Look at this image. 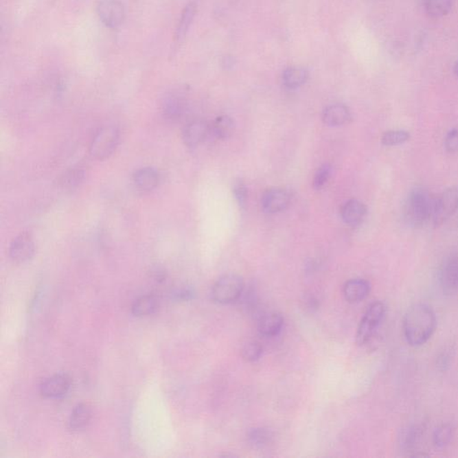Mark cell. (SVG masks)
I'll list each match as a JSON object with an SVG mask.
<instances>
[{
	"instance_id": "6da1fadb",
	"label": "cell",
	"mask_w": 458,
	"mask_h": 458,
	"mask_svg": "<svg viewBox=\"0 0 458 458\" xmlns=\"http://www.w3.org/2000/svg\"><path fill=\"white\" fill-rule=\"evenodd\" d=\"M436 325L435 313L431 307L424 304H413L404 314V338L413 347H420L429 341L435 332Z\"/></svg>"
},
{
	"instance_id": "7a4b0ae2",
	"label": "cell",
	"mask_w": 458,
	"mask_h": 458,
	"mask_svg": "<svg viewBox=\"0 0 458 458\" xmlns=\"http://www.w3.org/2000/svg\"><path fill=\"white\" fill-rule=\"evenodd\" d=\"M435 199L429 192L422 188H415L411 192L404 206V218L407 223L413 227H421L431 220Z\"/></svg>"
},
{
	"instance_id": "3957f363",
	"label": "cell",
	"mask_w": 458,
	"mask_h": 458,
	"mask_svg": "<svg viewBox=\"0 0 458 458\" xmlns=\"http://www.w3.org/2000/svg\"><path fill=\"white\" fill-rule=\"evenodd\" d=\"M244 290V282L238 275H225L215 283L211 291L216 303L227 304L238 300Z\"/></svg>"
},
{
	"instance_id": "277c9868",
	"label": "cell",
	"mask_w": 458,
	"mask_h": 458,
	"mask_svg": "<svg viewBox=\"0 0 458 458\" xmlns=\"http://www.w3.org/2000/svg\"><path fill=\"white\" fill-rule=\"evenodd\" d=\"M119 140V132L116 126H106L100 129L91 141L90 153L93 158L105 159L114 152Z\"/></svg>"
},
{
	"instance_id": "5b68a950",
	"label": "cell",
	"mask_w": 458,
	"mask_h": 458,
	"mask_svg": "<svg viewBox=\"0 0 458 458\" xmlns=\"http://www.w3.org/2000/svg\"><path fill=\"white\" fill-rule=\"evenodd\" d=\"M458 209V187L453 186L443 192L434 202L431 220L435 227L442 226L456 214Z\"/></svg>"
},
{
	"instance_id": "8992f818",
	"label": "cell",
	"mask_w": 458,
	"mask_h": 458,
	"mask_svg": "<svg viewBox=\"0 0 458 458\" xmlns=\"http://www.w3.org/2000/svg\"><path fill=\"white\" fill-rule=\"evenodd\" d=\"M385 304L381 302H374L368 307L358 327L356 334L357 344L363 345L370 341L372 335L380 326L385 316Z\"/></svg>"
},
{
	"instance_id": "52a82bcc",
	"label": "cell",
	"mask_w": 458,
	"mask_h": 458,
	"mask_svg": "<svg viewBox=\"0 0 458 458\" xmlns=\"http://www.w3.org/2000/svg\"><path fill=\"white\" fill-rule=\"evenodd\" d=\"M100 19L108 28L116 29L125 19V8L119 0H102L97 7Z\"/></svg>"
},
{
	"instance_id": "ba28073f",
	"label": "cell",
	"mask_w": 458,
	"mask_h": 458,
	"mask_svg": "<svg viewBox=\"0 0 458 458\" xmlns=\"http://www.w3.org/2000/svg\"><path fill=\"white\" fill-rule=\"evenodd\" d=\"M439 277L445 295H454L458 291V253L451 254L443 262Z\"/></svg>"
},
{
	"instance_id": "9c48e42d",
	"label": "cell",
	"mask_w": 458,
	"mask_h": 458,
	"mask_svg": "<svg viewBox=\"0 0 458 458\" xmlns=\"http://www.w3.org/2000/svg\"><path fill=\"white\" fill-rule=\"evenodd\" d=\"M71 379L69 375L58 374L43 380L40 386L41 394L46 398L57 400L65 397L69 392Z\"/></svg>"
},
{
	"instance_id": "30bf717a",
	"label": "cell",
	"mask_w": 458,
	"mask_h": 458,
	"mask_svg": "<svg viewBox=\"0 0 458 458\" xmlns=\"http://www.w3.org/2000/svg\"><path fill=\"white\" fill-rule=\"evenodd\" d=\"M35 245L34 239L28 232H23L14 239L10 245L11 259L16 262H25L34 255Z\"/></svg>"
},
{
	"instance_id": "8fae6325",
	"label": "cell",
	"mask_w": 458,
	"mask_h": 458,
	"mask_svg": "<svg viewBox=\"0 0 458 458\" xmlns=\"http://www.w3.org/2000/svg\"><path fill=\"white\" fill-rule=\"evenodd\" d=\"M290 203V195L282 188H273L262 196V205L266 211L276 214L284 211Z\"/></svg>"
},
{
	"instance_id": "7c38bea8",
	"label": "cell",
	"mask_w": 458,
	"mask_h": 458,
	"mask_svg": "<svg viewBox=\"0 0 458 458\" xmlns=\"http://www.w3.org/2000/svg\"><path fill=\"white\" fill-rule=\"evenodd\" d=\"M209 133L208 124L203 120H195L185 126L183 139L188 147H196L205 140Z\"/></svg>"
},
{
	"instance_id": "4fadbf2b",
	"label": "cell",
	"mask_w": 458,
	"mask_h": 458,
	"mask_svg": "<svg viewBox=\"0 0 458 458\" xmlns=\"http://www.w3.org/2000/svg\"><path fill=\"white\" fill-rule=\"evenodd\" d=\"M366 207L358 200H350L343 205L341 217L345 224L350 226H358L365 220Z\"/></svg>"
},
{
	"instance_id": "5bb4252c",
	"label": "cell",
	"mask_w": 458,
	"mask_h": 458,
	"mask_svg": "<svg viewBox=\"0 0 458 458\" xmlns=\"http://www.w3.org/2000/svg\"><path fill=\"white\" fill-rule=\"evenodd\" d=\"M371 290L370 283L365 279H351L345 283L344 295L347 302L354 304L361 302L367 297Z\"/></svg>"
},
{
	"instance_id": "9a60e30c",
	"label": "cell",
	"mask_w": 458,
	"mask_h": 458,
	"mask_svg": "<svg viewBox=\"0 0 458 458\" xmlns=\"http://www.w3.org/2000/svg\"><path fill=\"white\" fill-rule=\"evenodd\" d=\"M351 114L347 106L343 104H333L325 108L322 114V119L326 125L330 126H339L345 125L350 119Z\"/></svg>"
},
{
	"instance_id": "2e32d148",
	"label": "cell",
	"mask_w": 458,
	"mask_h": 458,
	"mask_svg": "<svg viewBox=\"0 0 458 458\" xmlns=\"http://www.w3.org/2000/svg\"><path fill=\"white\" fill-rule=\"evenodd\" d=\"M284 318L277 312L268 313L259 322V332L268 338L279 335L282 332Z\"/></svg>"
},
{
	"instance_id": "e0dca14e",
	"label": "cell",
	"mask_w": 458,
	"mask_h": 458,
	"mask_svg": "<svg viewBox=\"0 0 458 458\" xmlns=\"http://www.w3.org/2000/svg\"><path fill=\"white\" fill-rule=\"evenodd\" d=\"M91 407L87 403L78 404L71 413L69 427L72 431H80L87 427L91 419Z\"/></svg>"
},
{
	"instance_id": "ac0fdd59",
	"label": "cell",
	"mask_w": 458,
	"mask_h": 458,
	"mask_svg": "<svg viewBox=\"0 0 458 458\" xmlns=\"http://www.w3.org/2000/svg\"><path fill=\"white\" fill-rule=\"evenodd\" d=\"M159 174L152 168H141L134 176V183L138 190L149 192L159 184Z\"/></svg>"
},
{
	"instance_id": "d6986e66",
	"label": "cell",
	"mask_w": 458,
	"mask_h": 458,
	"mask_svg": "<svg viewBox=\"0 0 458 458\" xmlns=\"http://www.w3.org/2000/svg\"><path fill=\"white\" fill-rule=\"evenodd\" d=\"M159 306V299L155 295H143L133 304L132 312L137 317H146L158 311Z\"/></svg>"
},
{
	"instance_id": "ffe728a7",
	"label": "cell",
	"mask_w": 458,
	"mask_h": 458,
	"mask_svg": "<svg viewBox=\"0 0 458 458\" xmlns=\"http://www.w3.org/2000/svg\"><path fill=\"white\" fill-rule=\"evenodd\" d=\"M308 76V71L304 67H289L283 73L284 84L290 89L298 88L306 84Z\"/></svg>"
},
{
	"instance_id": "44dd1931",
	"label": "cell",
	"mask_w": 458,
	"mask_h": 458,
	"mask_svg": "<svg viewBox=\"0 0 458 458\" xmlns=\"http://www.w3.org/2000/svg\"><path fill=\"white\" fill-rule=\"evenodd\" d=\"M453 0H426L425 10L430 16L439 19L448 14L450 12Z\"/></svg>"
},
{
	"instance_id": "7402d4cb",
	"label": "cell",
	"mask_w": 458,
	"mask_h": 458,
	"mask_svg": "<svg viewBox=\"0 0 458 458\" xmlns=\"http://www.w3.org/2000/svg\"><path fill=\"white\" fill-rule=\"evenodd\" d=\"M195 12H196V5L195 3H191L187 7L185 8L183 12L181 19H180L179 27L176 30V41L179 43L185 36L186 32L188 31L189 26L191 25L192 21H193Z\"/></svg>"
},
{
	"instance_id": "603a6c76",
	"label": "cell",
	"mask_w": 458,
	"mask_h": 458,
	"mask_svg": "<svg viewBox=\"0 0 458 458\" xmlns=\"http://www.w3.org/2000/svg\"><path fill=\"white\" fill-rule=\"evenodd\" d=\"M214 132L216 137L220 139H227L234 134L235 123L231 117L227 116L218 117L214 124Z\"/></svg>"
},
{
	"instance_id": "cb8c5ba5",
	"label": "cell",
	"mask_w": 458,
	"mask_h": 458,
	"mask_svg": "<svg viewBox=\"0 0 458 458\" xmlns=\"http://www.w3.org/2000/svg\"><path fill=\"white\" fill-rule=\"evenodd\" d=\"M409 139V132L404 131V130H389L384 133L381 137V143L383 146L388 147L398 146L407 143Z\"/></svg>"
},
{
	"instance_id": "d4e9b609",
	"label": "cell",
	"mask_w": 458,
	"mask_h": 458,
	"mask_svg": "<svg viewBox=\"0 0 458 458\" xmlns=\"http://www.w3.org/2000/svg\"><path fill=\"white\" fill-rule=\"evenodd\" d=\"M455 433L453 424H445L439 426L433 434V443L436 447L445 448L452 442Z\"/></svg>"
},
{
	"instance_id": "484cf974",
	"label": "cell",
	"mask_w": 458,
	"mask_h": 458,
	"mask_svg": "<svg viewBox=\"0 0 458 458\" xmlns=\"http://www.w3.org/2000/svg\"><path fill=\"white\" fill-rule=\"evenodd\" d=\"M422 435V428L415 425V426L409 427V429L404 431L403 435L401 437L402 446L407 450L415 448V445L418 444L420 439Z\"/></svg>"
},
{
	"instance_id": "4316f807",
	"label": "cell",
	"mask_w": 458,
	"mask_h": 458,
	"mask_svg": "<svg viewBox=\"0 0 458 458\" xmlns=\"http://www.w3.org/2000/svg\"><path fill=\"white\" fill-rule=\"evenodd\" d=\"M248 439L251 444L255 447H262L270 442L271 433L270 431L265 429H253L250 431Z\"/></svg>"
},
{
	"instance_id": "83f0119b",
	"label": "cell",
	"mask_w": 458,
	"mask_h": 458,
	"mask_svg": "<svg viewBox=\"0 0 458 458\" xmlns=\"http://www.w3.org/2000/svg\"><path fill=\"white\" fill-rule=\"evenodd\" d=\"M262 354V347L258 342H250L244 345L243 356L249 362H255Z\"/></svg>"
},
{
	"instance_id": "f1b7e54d",
	"label": "cell",
	"mask_w": 458,
	"mask_h": 458,
	"mask_svg": "<svg viewBox=\"0 0 458 458\" xmlns=\"http://www.w3.org/2000/svg\"><path fill=\"white\" fill-rule=\"evenodd\" d=\"M330 174H332V168L329 165H323V166L319 168L317 172H316L314 176V179H313V186L317 190H320L321 188L323 187L326 183L329 181Z\"/></svg>"
},
{
	"instance_id": "f546056e",
	"label": "cell",
	"mask_w": 458,
	"mask_h": 458,
	"mask_svg": "<svg viewBox=\"0 0 458 458\" xmlns=\"http://www.w3.org/2000/svg\"><path fill=\"white\" fill-rule=\"evenodd\" d=\"M453 348L448 347L444 348V350L439 354L438 359H437V366L439 370L446 371L450 365L452 357H453Z\"/></svg>"
},
{
	"instance_id": "4dcf8cb0",
	"label": "cell",
	"mask_w": 458,
	"mask_h": 458,
	"mask_svg": "<svg viewBox=\"0 0 458 458\" xmlns=\"http://www.w3.org/2000/svg\"><path fill=\"white\" fill-rule=\"evenodd\" d=\"M445 148L449 153L458 152V128L452 129L445 138Z\"/></svg>"
},
{
	"instance_id": "1f68e13d",
	"label": "cell",
	"mask_w": 458,
	"mask_h": 458,
	"mask_svg": "<svg viewBox=\"0 0 458 458\" xmlns=\"http://www.w3.org/2000/svg\"><path fill=\"white\" fill-rule=\"evenodd\" d=\"M234 194L236 198V200L238 201V203L241 205H243L247 201V189L245 187V185L241 181L236 183L234 186Z\"/></svg>"
},
{
	"instance_id": "d6a6232c",
	"label": "cell",
	"mask_w": 458,
	"mask_h": 458,
	"mask_svg": "<svg viewBox=\"0 0 458 458\" xmlns=\"http://www.w3.org/2000/svg\"><path fill=\"white\" fill-rule=\"evenodd\" d=\"M176 295V297L179 298V299L189 300L191 299L192 297H193V292H192L191 290H188V289H183V290L177 292Z\"/></svg>"
},
{
	"instance_id": "836d02e7",
	"label": "cell",
	"mask_w": 458,
	"mask_h": 458,
	"mask_svg": "<svg viewBox=\"0 0 458 458\" xmlns=\"http://www.w3.org/2000/svg\"><path fill=\"white\" fill-rule=\"evenodd\" d=\"M454 72L458 78V61L457 62L456 66H455Z\"/></svg>"
}]
</instances>
